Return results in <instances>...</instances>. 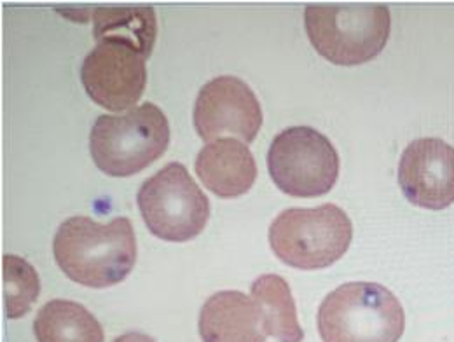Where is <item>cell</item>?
<instances>
[{
	"mask_svg": "<svg viewBox=\"0 0 454 342\" xmlns=\"http://www.w3.org/2000/svg\"><path fill=\"white\" fill-rule=\"evenodd\" d=\"M353 224L336 205L284 210L270 228L275 255L290 268L302 271L325 269L348 252Z\"/></svg>",
	"mask_w": 454,
	"mask_h": 342,
	"instance_id": "5b68a950",
	"label": "cell"
},
{
	"mask_svg": "<svg viewBox=\"0 0 454 342\" xmlns=\"http://www.w3.org/2000/svg\"><path fill=\"white\" fill-rule=\"evenodd\" d=\"M317 322L324 342H398L405 329L400 300L371 282L338 286L320 304Z\"/></svg>",
	"mask_w": 454,
	"mask_h": 342,
	"instance_id": "3957f363",
	"label": "cell"
},
{
	"mask_svg": "<svg viewBox=\"0 0 454 342\" xmlns=\"http://www.w3.org/2000/svg\"><path fill=\"white\" fill-rule=\"evenodd\" d=\"M194 168L208 190L226 199L247 194L257 178L254 154L236 138H219L205 145Z\"/></svg>",
	"mask_w": 454,
	"mask_h": 342,
	"instance_id": "7c38bea8",
	"label": "cell"
},
{
	"mask_svg": "<svg viewBox=\"0 0 454 342\" xmlns=\"http://www.w3.org/2000/svg\"><path fill=\"white\" fill-rule=\"evenodd\" d=\"M81 81L88 97L100 107L121 113L140 100L147 84L145 58L119 43H98L84 58Z\"/></svg>",
	"mask_w": 454,
	"mask_h": 342,
	"instance_id": "9c48e42d",
	"label": "cell"
},
{
	"mask_svg": "<svg viewBox=\"0 0 454 342\" xmlns=\"http://www.w3.org/2000/svg\"><path fill=\"white\" fill-rule=\"evenodd\" d=\"M93 32L98 43H119L149 58L158 35L156 11L149 5L98 7L93 11Z\"/></svg>",
	"mask_w": 454,
	"mask_h": 342,
	"instance_id": "4fadbf2b",
	"label": "cell"
},
{
	"mask_svg": "<svg viewBox=\"0 0 454 342\" xmlns=\"http://www.w3.org/2000/svg\"><path fill=\"white\" fill-rule=\"evenodd\" d=\"M147 229L160 239L185 243L207 228L210 201L182 163H170L147 178L137 194Z\"/></svg>",
	"mask_w": 454,
	"mask_h": 342,
	"instance_id": "8992f818",
	"label": "cell"
},
{
	"mask_svg": "<svg viewBox=\"0 0 454 342\" xmlns=\"http://www.w3.org/2000/svg\"><path fill=\"white\" fill-rule=\"evenodd\" d=\"M304 27L318 55L334 65H362L378 57L392 30L383 4H315L304 11Z\"/></svg>",
	"mask_w": 454,
	"mask_h": 342,
	"instance_id": "7a4b0ae2",
	"label": "cell"
},
{
	"mask_svg": "<svg viewBox=\"0 0 454 342\" xmlns=\"http://www.w3.org/2000/svg\"><path fill=\"white\" fill-rule=\"evenodd\" d=\"M250 293L262 313L268 336L280 342H302L304 330L297 320L295 300L282 276H259L250 286Z\"/></svg>",
	"mask_w": 454,
	"mask_h": 342,
	"instance_id": "9a60e30c",
	"label": "cell"
},
{
	"mask_svg": "<svg viewBox=\"0 0 454 342\" xmlns=\"http://www.w3.org/2000/svg\"><path fill=\"white\" fill-rule=\"evenodd\" d=\"M340 154L333 142L309 126L280 131L268 152L275 185L292 198H320L340 176Z\"/></svg>",
	"mask_w": 454,
	"mask_h": 342,
	"instance_id": "52a82bcc",
	"label": "cell"
},
{
	"mask_svg": "<svg viewBox=\"0 0 454 342\" xmlns=\"http://www.w3.org/2000/svg\"><path fill=\"white\" fill-rule=\"evenodd\" d=\"M192 119L198 135L207 142L232 135L252 144L262 126V109L245 81L221 75L201 88Z\"/></svg>",
	"mask_w": 454,
	"mask_h": 342,
	"instance_id": "ba28073f",
	"label": "cell"
},
{
	"mask_svg": "<svg viewBox=\"0 0 454 342\" xmlns=\"http://www.w3.org/2000/svg\"><path fill=\"white\" fill-rule=\"evenodd\" d=\"M398 185L414 206L441 212L454 203V147L441 138H418L402 152Z\"/></svg>",
	"mask_w": 454,
	"mask_h": 342,
	"instance_id": "30bf717a",
	"label": "cell"
},
{
	"mask_svg": "<svg viewBox=\"0 0 454 342\" xmlns=\"http://www.w3.org/2000/svg\"><path fill=\"white\" fill-rule=\"evenodd\" d=\"M39 342H104L100 322L74 300L55 299L44 304L34 322Z\"/></svg>",
	"mask_w": 454,
	"mask_h": 342,
	"instance_id": "5bb4252c",
	"label": "cell"
},
{
	"mask_svg": "<svg viewBox=\"0 0 454 342\" xmlns=\"http://www.w3.org/2000/svg\"><path fill=\"white\" fill-rule=\"evenodd\" d=\"M203 342H266L268 332L257 302L243 291L212 295L200 313Z\"/></svg>",
	"mask_w": 454,
	"mask_h": 342,
	"instance_id": "8fae6325",
	"label": "cell"
},
{
	"mask_svg": "<svg viewBox=\"0 0 454 342\" xmlns=\"http://www.w3.org/2000/svg\"><path fill=\"white\" fill-rule=\"evenodd\" d=\"M4 297L7 318L25 316L41 291L37 271L21 257L4 255Z\"/></svg>",
	"mask_w": 454,
	"mask_h": 342,
	"instance_id": "2e32d148",
	"label": "cell"
},
{
	"mask_svg": "<svg viewBox=\"0 0 454 342\" xmlns=\"http://www.w3.org/2000/svg\"><path fill=\"white\" fill-rule=\"evenodd\" d=\"M114 342H156L151 336L147 334H142V332H128L117 339H114Z\"/></svg>",
	"mask_w": 454,
	"mask_h": 342,
	"instance_id": "e0dca14e",
	"label": "cell"
},
{
	"mask_svg": "<svg viewBox=\"0 0 454 342\" xmlns=\"http://www.w3.org/2000/svg\"><path fill=\"white\" fill-rule=\"evenodd\" d=\"M53 253L59 269L75 284L107 288L128 278L137 260V237L126 217L98 224L70 217L55 234Z\"/></svg>",
	"mask_w": 454,
	"mask_h": 342,
	"instance_id": "6da1fadb",
	"label": "cell"
},
{
	"mask_svg": "<svg viewBox=\"0 0 454 342\" xmlns=\"http://www.w3.org/2000/svg\"><path fill=\"white\" fill-rule=\"evenodd\" d=\"M170 145V122L154 104L124 114L100 115L90 133V152L109 176L137 175L158 161Z\"/></svg>",
	"mask_w": 454,
	"mask_h": 342,
	"instance_id": "277c9868",
	"label": "cell"
}]
</instances>
